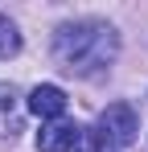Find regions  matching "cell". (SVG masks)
Returning <instances> with one entry per match:
<instances>
[{"label":"cell","instance_id":"obj_1","mask_svg":"<svg viewBox=\"0 0 148 152\" xmlns=\"http://www.w3.org/2000/svg\"><path fill=\"white\" fill-rule=\"evenodd\" d=\"M115 53H119V37L103 21H70L53 33V58L70 74H99L103 66L115 62Z\"/></svg>","mask_w":148,"mask_h":152},{"label":"cell","instance_id":"obj_2","mask_svg":"<svg viewBox=\"0 0 148 152\" xmlns=\"http://www.w3.org/2000/svg\"><path fill=\"white\" fill-rule=\"evenodd\" d=\"M136 132H140V119H136L132 103H111L99 115V144H103V152L107 148H127L136 140Z\"/></svg>","mask_w":148,"mask_h":152},{"label":"cell","instance_id":"obj_3","mask_svg":"<svg viewBox=\"0 0 148 152\" xmlns=\"http://www.w3.org/2000/svg\"><path fill=\"white\" fill-rule=\"evenodd\" d=\"M78 140H82V127L53 119L49 127L37 132V152H74V148H78Z\"/></svg>","mask_w":148,"mask_h":152},{"label":"cell","instance_id":"obj_4","mask_svg":"<svg viewBox=\"0 0 148 152\" xmlns=\"http://www.w3.org/2000/svg\"><path fill=\"white\" fill-rule=\"evenodd\" d=\"M29 111L41 115V119H62V111H66V91L53 86V82L33 86V91H29Z\"/></svg>","mask_w":148,"mask_h":152},{"label":"cell","instance_id":"obj_5","mask_svg":"<svg viewBox=\"0 0 148 152\" xmlns=\"http://www.w3.org/2000/svg\"><path fill=\"white\" fill-rule=\"evenodd\" d=\"M17 132V91L8 82H0V136Z\"/></svg>","mask_w":148,"mask_h":152},{"label":"cell","instance_id":"obj_6","mask_svg":"<svg viewBox=\"0 0 148 152\" xmlns=\"http://www.w3.org/2000/svg\"><path fill=\"white\" fill-rule=\"evenodd\" d=\"M21 53V33H17V25L0 12V58H17Z\"/></svg>","mask_w":148,"mask_h":152}]
</instances>
